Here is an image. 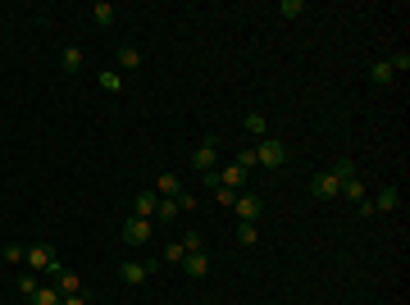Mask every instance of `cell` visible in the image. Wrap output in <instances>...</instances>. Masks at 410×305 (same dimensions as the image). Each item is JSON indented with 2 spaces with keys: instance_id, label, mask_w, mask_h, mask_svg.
I'll list each match as a JSON object with an SVG mask.
<instances>
[{
  "instance_id": "obj_1",
  "label": "cell",
  "mask_w": 410,
  "mask_h": 305,
  "mask_svg": "<svg viewBox=\"0 0 410 305\" xmlns=\"http://www.w3.org/2000/svg\"><path fill=\"white\" fill-rule=\"evenodd\" d=\"M251 160H256L260 169H278V164L287 160V142H283V137H265V142H256Z\"/></svg>"
},
{
  "instance_id": "obj_2",
  "label": "cell",
  "mask_w": 410,
  "mask_h": 305,
  "mask_svg": "<svg viewBox=\"0 0 410 305\" xmlns=\"http://www.w3.org/2000/svg\"><path fill=\"white\" fill-rule=\"evenodd\" d=\"M192 169H201V174L219 169V137H215V132H205V142L196 146V155H192Z\"/></svg>"
},
{
  "instance_id": "obj_3",
  "label": "cell",
  "mask_w": 410,
  "mask_h": 305,
  "mask_svg": "<svg viewBox=\"0 0 410 305\" xmlns=\"http://www.w3.org/2000/svg\"><path fill=\"white\" fill-rule=\"evenodd\" d=\"M46 273H51V278H55V287H60V296H78V292H82V278H78L73 269H64V264H60V260H55V264H51V269H46Z\"/></svg>"
},
{
  "instance_id": "obj_4",
  "label": "cell",
  "mask_w": 410,
  "mask_h": 305,
  "mask_svg": "<svg viewBox=\"0 0 410 305\" xmlns=\"http://www.w3.org/2000/svg\"><path fill=\"white\" fill-rule=\"evenodd\" d=\"M123 241H128V246H146V241H151V219L128 214L123 219Z\"/></svg>"
},
{
  "instance_id": "obj_5",
  "label": "cell",
  "mask_w": 410,
  "mask_h": 305,
  "mask_svg": "<svg viewBox=\"0 0 410 305\" xmlns=\"http://www.w3.org/2000/svg\"><path fill=\"white\" fill-rule=\"evenodd\" d=\"M151 273H155V264H151V260H128V264H119V278H123L128 287H141L146 278H151Z\"/></svg>"
},
{
  "instance_id": "obj_6",
  "label": "cell",
  "mask_w": 410,
  "mask_h": 305,
  "mask_svg": "<svg viewBox=\"0 0 410 305\" xmlns=\"http://www.w3.org/2000/svg\"><path fill=\"white\" fill-rule=\"evenodd\" d=\"M233 210H238V223H256V219L265 214V201H260V196H247V192H242Z\"/></svg>"
},
{
  "instance_id": "obj_7",
  "label": "cell",
  "mask_w": 410,
  "mask_h": 305,
  "mask_svg": "<svg viewBox=\"0 0 410 305\" xmlns=\"http://www.w3.org/2000/svg\"><path fill=\"white\" fill-rule=\"evenodd\" d=\"M310 192H314L319 201H333V196H342V183H337L333 174H314V178H310Z\"/></svg>"
},
{
  "instance_id": "obj_8",
  "label": "cell",
  "mask_w": 410,
  "mask_h": 305,
  "mask_svg": "<svg viewBox=\"0 0 410 305\" xmlns=\"http://www.w3.org/2000/svg\"><path fill=\"white\" fill-rule=\"evenodd\" d=\"M23 264H28V269H37V273H46V269L55 264V251L37 241V246H28V255H23Z\"/></svg>"
},
{
  "instance_id": "obj_9",
  "label": "cell",
  "mask_w": 410,
  "mask_h": 305,
  "mask_svg": "<svg viewBox=\"0 0 410 305\" xmlns=\"http://www.w3.org/2000/svg\"><path fill=\"white\" fill-rule=\"evenodd\" d=\"M219 187H228V192H242V183H247V169L242 164H224V169H215Z\"/></svg>"
},
{
  "instance_id": "obj_10",
  "label": "cell",
  "mask_w": 410,
  "mask_h": 305,
  "mask_svg": "<svg viewBox=\"0 0 410 305\" xmlns=\"http://www.w3.org/2000/svg\"><path fill=\"white\" fill-rule=\"evenodd\" d=\"M114 64H119V73H132V68H141V50L132 41H123L119 50H114Z\"/></svg>"
},
{
  "instance_id": "obj_11",
  "label": "cell",
  "mask_w": 410,
  "mask_h": 305,
  "mask_svg": "<svg viewBox=\"0 0 410 305\" xmlns=\"http://www.w3.org/2000/svg\"><path fill=\"white\" fill-rule=\"evenodd\" d=\"M155 196L178 201V196H183V178H178V174H160V178H155Z\"/></svg>"
},
{
  "instance_id": "obj_12",
  "label": "cell",
  "mask_w": 410,
  "mask_h": 305,
  "mask_svg": "<svg viewBox=\"0 0 410 305\" xmlns=\"http://www.w3.org/2000/svg\"><path fill=\"white\" fill-rule=\"evenodd\" d=\"M369 205H374V214H392V210L401 205V192L397 187H378V196L369 201Z\"/></svg>"
},
{
  "instance_id": "obj_13",
  "label": "cell",
  "mask_w": 410,
  "mask_h": 305,
  "mask_svg": "<svg viewBox=\"0 0 410 305\" xmlns=\"http://www.w3.org/2000/svg\"><path fill=\"white\" fill-rule=\"evenodd\" d=\"M114 19H119V10H114L109 0H96V5H91V23H96V28H114Z\"/></svg>"
},
{
  "instance_id": "obj_14",
  "label": "cell",
  "mask_w": 410,
  "mask_h": 305,
  "mask_svg": "<svg viewBox=\"0 0 410 305\" xmlns=\"http://www.w3.org/2000/svg\"><path fill=\"white\" fill-rule=\"evenodd\" d=\"M183 273H187V278H205V273H210V260H205V251L183 255Z\"/></svg>"
},
{
  "instance_id": "obj_15",
  "label": "cell",
  "mask_w": 410,
  "mask_h": 305,
  "mask_svg": "<svg viewBox=\"0 0 410 305\" xmlns=\"http://www.w3.org/2000/svg\"><path fill=\"white\" fill-rule=\"evenodd\" d=\"M155 210H160V196H155V192H141V196L132 201V214L137 219H155Z\"/></svg>"
},
{
  "instance_id": "obj_16",
  "label": "cell",
  "mask_w": 410,
  "mask_h": 305,
  "mask_svg": "<svg viewBox=\"0 0 410 305\" xmlns=\"http://www.w3.org/2000/svg\"><path fill=\"white\" fill-rule=\"evenodd\" d=\"M369 82H374V87H392V82H397V73L388 68V59H374V64H369Z\"/></svg>"
},
{
  "instance_id": "obj_17",
  "label": "cell",
  "mask_w": 410,
  "mask_h": 305,
  "mask_svg": "<svg viewBox=\"0 0 410 305\" xmlns=\"http://www.w3.org/2000/svg\"><path fill=\"white\" fill-rule=\"evenodd\" d=\"M242 128H247L256 142H265V137H269V119H265V114H256V109H251L247 119H242Z\"/></svg>"
},
{
  "instance_id": "obj_18",
  "label": "cell",
  "mask_w": 410,
  "mask_h": 305,
  "mask_svg": "<svg viewBox=\"0 0 410 305\" xmlns=\"http://www.w3.org/2000/svg\"><path fill=\"white\" fill-rule=\"evenodd\" d=\"M96 82L109 91V96H119V91H123V73H119V68H100V73H96Z\"/></svg>"
},
{
  "instance_id": "obj_19",
  "label": "cell",
  "mask_w": 410,
  "mask_h": 305,
  "mask_svg": "<svg viewBox=\"0 0 410 305\" xmlns=\"http://www.w3.org/2000/svg\"><path fill=\"white\" fill-rule=\"evenodd\" d=\"M342 201H351V205L369 201V196H365V183H360V178H346V183H342Z\"/></svg>"
},
{
  "instance_id": "obj_20",
  "label": "cell",
  "mask_w": 410,
  "mask_h": 305,
  "mask_svg": "<svg viewBox=\"0 0 410 305\" xmlns=\"http://www.w3.org/2000/svg\"><path fill=\"white\" fill-rule=\"evenodd\" d=\"M60 64H64V73H78V68H82V64H87V55H82V50H78V46H69V50H64V55H60Z\"/></svg>"
},
{
  "instance_id": "obj_21",
  "label": "cell",
  "mask_w": 410,
  "mask_h": 305,
  "mask_svg": "<svg viewBox=\"0 0 410 305\" xmlns=\"http://www.w3.org/2000/svg\"><path fill=\"white\" fill-rule=\"evenodd\" d=\"M328 174H333L337 183H346V178H356V160H346V155H342V160H333V169H328Z\"/></svg>"
},
{
  "instance_id": "obj_22",
  "label": "cell",
  "mask_w": 410,
  "mask_h": 305,
  "mask_svg": "<svg viewBox=\"0 0 410 305\" xmlns=\"http://www.w3.org/2000/svg\"><path fill=\"white\" fill-rule=\"evenodd\" d=\"M64 296H60V287H37L33 292V305H60Z\"/></svg>"
},
{
  "instance_id": "obj_23",
  "label": "cell",
  "mask_w": 410,
  "mask_h": 305,
  "mask_svg": "<svg viewBox=\"0 0 410 305\" xmlns=\"http://www.w3.org/2000/svg\"><path fill=\"white\" fill-rule=\"evenodd\" d=\"M278 14H283V19H301V14H305V0H278Z\"/></svg>"
},
{
  "instance_id": "obj_24",
  "label": "cell",
  "mask_w": 410,
  "mask_h": 305,
  "mask_svg": "<svg viewBox=\"0 0 410 305\" xmlns=\"http://www.w3.org/2000/svg\"><path fill=\"white\" fill-rule=\"evenodd\" d=\"M0 255H5V264H23V255H28V251H23L19 241H5V246H0Z\"/></svg>"
},
{
  "instance_id": "obj_25",
  "label": "cell",
  "mask_w": 410,
  "mask_h": 305,
  "mask_svg": "<svg viewBox=\"0 0 410 305\" xmlns=\"http://www.w3.org/2000/svg\"><path fill=\"white\" fill-rule=\"evenodd\" d=\"M256 223H238V246H256Z\"/></svg>"
},
{
  "instance_id": "obj_26",
  "label": "cell",
  "mask_w": 410,
  "mask_h": 305,
  "mask_svg": "<svg viewBox=\"0 0 410 305\" xmlns=\"http://www.w3.org/2000/svg\"><path fill=\"white\" fill-rule=\"evenodd\" d=\"M388 68H392V73H406V68H410V50H392Z\"/></svg>"
},
{
  "instance_id": "obj_27",
  "label": "cell",
  "mask_w": 410,
  "mask_h": 305,
  "mask_svg": "<svg viewBox=\"0 0 410 305\" xmlns=\"http://www.w3.org/2000/svg\"><path fill=\"white\" fill-rule=\"evenodd\" d=\"M155 219L173 223V219H178V201H164V196H160V210H155Z\"/></svg>"
},
{
  "instance_id": "obj_28",
  "label": "cell",
  "mask_w": 410,
  "mask_h": 305,
  "mask_svg": "<svg viewBox=\"0 0 410 305\" xmlns=\"http://www.w3.org/2000/svg\"><path fill=\"white\" fill-rule=\"evenodd\" d=\"M201 246H205V237H201V232H183V251H187V255H192V251H201Z\"/></svg>"
},
{
  "instance_id": "obj_29",
  "label": "cell",
  "mask_w": 410,
  "mask_h": 305,
  "mask_svg": "<svg viewBox=\"0 0 410 305\" xmlns=\"http://www.w3.org/2000/svg\"><path fill=\"white\" fill-rule=\"evenodd\" d=\"M37 287H42V283H37L33 273H23V278H19V292H23V296H28V301H33V292H37Z\"/></svg>"
},
{
  "instance_id": "obj_30",
  "label": "cell",
  "mask_w": 410,
  "mask_h": 305,
  "mask_svg": "<svg viewBox=\"0 0 410 305\" xmlns=\"http://www.w3.org/2000/svg\"><path fill=\"white\" fill-rule=\"evenodd\" d=\"M215 192H219V205H238V196H242V192H228V187H215Z\"/></svg>"
},
{
  "instance_id": "obj_31",
  "label": "cell",
  "mask_w": 410,
  "mask_h": 305,
  "mask_svg": "<svg viewBox=\"0 0 410 305\" xmlns=\"http://www.w3.org/2000/svg\"><path fill=\"white\" fill-rule=\"evenodd\" d=\"M183 255H187V251H183V241H173L169 251H164V260H173V264H183Z\"/></svg>"
},
{
  "instance_id": "obj_32",
  "label": "cell",
  "mask_w": 410,
  "mask_h": 305,
  "mask_svg": "<svg viewBox=\"0 0 410 305\" xmlns=\"http://www.w3.org/2000/svg\"><path fill=\"white\" fill-rule=\"evenodd\" d=\"M60 305H87V296H82V292H78V296H64Z\"/></svg>"
}]
</instances>
